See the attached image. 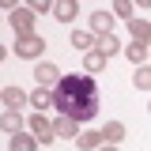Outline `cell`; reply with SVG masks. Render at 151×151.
I'll return each instance as SVG.
<instances>
[{"label":"cell","mask_w":151,"mask_h":151,"mask_svg":"<svg viewBox=\"0 0 151 151\" xmlns=\"http://www.w3.org/2000/svg\"><path fill=\"white\" fill-rule=\"evenodd\" d=\"M53 102H57V110H60V113L76 117L79 125L91 121L94 113H98V102H102V94H98V79H94L91 72L60 76V83L53 87Z\"/></svg>","instance_id":"1"},{"label":"cell","mask_w":151,"mask_h":151,"mask_svg":"<svg viewBox=\"0 0 151 151\" xmlns=\"http://www.w3.org/2000/svg\"><path fill=\"white\" fill-rule=\"evenodd\" d=\"M42 53H45V38H42V34H19L15 38V57H23V60H38Z\"/></svg>","instance_id":"2"},{"label":"cell","mask_w":151,"mask_h":151,"mask_svg":"<svg viewBox=\"0 0 151 151\" xmlns=\"http://www.w3.org/2000/svg\"><path fill=\"white\" fill-rule=\"evenodd\" d=\"M27 125H30V132H34L38 144H53V140H57V129H53V121H49L45 113H38V110H34Z\"/></svg>","instance_id":"3"},{"label":"cell","mask_w":151,"mask_h":151,"mask_svg":"<svg viewBox=\"0 0 151 151\" xmlns=\"http://www.w3.org/2000/svg\"><path fill=\"white\" fill-rule=\"evenodd\" d=\"M8 19H12V30H15V38H19V34H34V19H38V15L30 12V8H15Z\"/></svg>","instance_id":"4"},{"label":"cell","mask_w":151,"mask_h":151,"mask_svg":"<svg viewBox=\"0 0 151 151\" xmlns=\"http://www.w3.org/2000/svg\"><path fill=\"white\" fill-rule=\"evenodd\" d=\"M60 68L57 64H49V60H42V64H34V79H38V87H57L60 83Z\"/></svg>","instance_id":"5"},{"label":"cell","mask_w":151,"mask_h":151,"mask_svg":"<svg viewBox=\"0 0 151 151\" xmlns=\"http://www.w3.org/2000/svg\"><path fill=\"white\" fill-rule=\"evenodd\" d=\"M49 15H53L57 23H76L79 4H76V0H53V12H49Z\"/></svg>","instance_id":"6"},{"label":"cell","mask_w":151,"mask_h":151,"mask_svg":"<svg viewBox=\"0 0 151 151\" xmlns=\"http://www.w3.org/2000/svg\"><path fill=\"white\" fill-rule=\"evenodd\" d=\"M53 129H57V140H76V136H79V121L68 117V113H60L53 121Z\"/></svg>","instance_id":"7"},{"label":"cell","mask_w":151,"mask_h":151,"mask_svg":"<svg viewBox=\"0 0 151 151\" xmlns=\"http://www.w3.org/2000/svg\"><path fill=\"white\" fill-rule=\"evenodd\" d=\"M0 102H4L8 110H19V106H27V102H30V94L23 91V87H15V83H12V87H4V94H0Z\"/></svg>","instance_id":"8"},{"label":"cell","mask_w":151,"mask_h":151,"mask_svg":"<svg viewBox=\"0 0 151 151\" xmlns=\"http://www.w3.org/2000/svg\"><path fill=\"white\" fill-rule=\"evenodd\" d=\"M30 106H34L38 113L57 110V102H53V87H38V91H30Z\"/></svg>","instance_id":"9"},{"label":"cell","mask_w":151,"mask_h":151,"mask_svg":"<svg viewBox=\"0 0 151 151\" xmlns=\"http://www.w3.org/2000/svg\"><path fill=\"white\" fill-rule=\"evenodd\" d=\"M0 132H8V136L23 132V113H19V110H4V113H0Z\"/></svg>","instance_id":"10"},{"label":"cell","mask_w":151,"mask_h":151,"mask_svg":"<svg viewBox=\"0 0 151 151\" xmlns=\"http://www.w3.org/2000/svg\"><path fill=\"white\" fill-rule=\"evenodd\" d=\"M91 34H98V38L113 34V12H110V15H106V12H94V15H91Z\"/></svg>","instance_id":"11"},{"label":"cell","mask_w":151,"mask_h":151,"mask_svg":"<svg viewBox=\"0 0 151 151\" xmlns=\"http://www.w3.org/2000/svg\"><path fill=\"white\" fill-rule=\"evenodd\" d=\"M129 34H132V42H151V23L132 15V19H129Z\"/></svg>","instance_id":"12"},{"label":"cell","mask_w":151,"mask_h":151,"mask_svg":"<svg viewBox=\"0 0 151 151\" xmlns=\"http://www.w3.org/2000/svg\"><path fill=\"white\" fill-rule=\"evenodd\" d=\"M8 151H38V140H34V132H30V136H23V132L8 136Z\"/></svg>","instance_id":"13"},{"label":"cell","mask_w":151,"mask_h":151,"mask_svg":"<svg viewBox=\"0 0 151 151\" xmlns=\"http://www.w3.org/2000/svg\"><path fill=\"white\" fill-rule=\"evenodd\" d=\"M102 144H106L102 132H79V136H76V147H79V151H98Z\"/></svg>","instance_id":"14"},{"label":"cell","mask_w":151,"mask_h":151,"mask_svg":"<svg viewBox=\"0 0 151 151\" xmlns=\"http://www.w3.org/2000/svg\"><path fill=\"white\" fill-rule=\"evenodd\" d=\"M106 60H110V57L102 53V49H87V57H83V68H87V72H102V68H106Z\"/></svg>","instance_id":"15"},{"label":"cell","mask_w":151,"mask_h":151,"mask_svg":"<svg viewBox=\"0 0 151 151\" xmlns=\"http://www.w3.org/2000/svg\"><path fill=\"white\" fill-rule=\"evenodd\" d=\"M102 140H106V144H121V140H125V121H106Z\"/></svg>","instance_id":"16"},{"label":"cell","mask_w":151,"mask_h":151,"mask_svg":"<svg viewBox=\"0 0 151 151\" xmlns=\"http://www.w3.org/2000/svg\"><path fill=\"white\" fill-rule=\"evenodd\" d=\"M94 42H98V38H94L91 30H72V49H79V53L94 49Z\"/></svg>","instance_id":"17"},{"label":"cell","mask_w":151,"mask_h":151,"mask_svg":"<svg viewBox=\"0 0 151 151\" xmlns=\"http://www.w3.org/2000/svg\"><path fill=\"white\" fill-rule=\"evenodd\" d=\"M147 42H132V45H125V57H129L132 64H144V60H147Z\"/></svg>","instance_id":"18"},{"label":"cell","mask_w":151,"mask_h":151,"mask_svg":"<svg viewBox=\"0 0 151 151\" xmlns=\"http://www.w3.org/2000/svg\"><path fill=\"white\" fill-rule=\"evenodd\" d=\"M132 83H136V91H151V64H136Z\"/></svg>","instance_id":"19"},{"label":"cell","mask_w":151,"mask_h":151,"mask_svg":"<svg viewBox=\"0 0 151 151\" xmlns=\"http://www.w3.org/2000/svg\"><path fill=\"white\" fill-rule=\"evenodd\" d=\"M94 49H102L106 57H113V53H121V42H117L113 34H102L98 42H94Z\"/></svg>","instance_id":"20"},{"label":"cell","mask_w":151,"mask_h":151,"mask_svg":"<svg viewBox=\"0 0 151 151\" xmlns=\"http://www.w3.org/2000/svg\"><path fill=\"white\" fill-rule=\"evenodd\" d=\"M110 12H113V15H121V19H132V0H113Z\"/></svg>","instance_id":"21"},{"label":"cell","mask_w":151,"mask_h":151,"mask_svg":"<svg viewBox=\"0 0 151 151\" xmlns=\"http://www.w3.org/2000/svg\"><path fill=\"white\" fill-rule=\"evenodd\" d=\"M27 8L34 15H42V12H53V0H27Z\"/></svg>","instance_id":"22"},{"label":"cell","mask_w":151,"mask_h":151,"mask_svg":"<svg viewBox=\"0 0 151 151\" xmlns=\"http://www.w3.org/2000/svg\"><path fill=\"white\" fill-rule=\"evenodd\" d=\"M0 8H4V12H15V8H19V0H0Z\"/></svg>","instance_id":"23"},{"label":"cell","mask_w":151,"mask_h":151,"mask_svg":"<svg viewBox=\"0 0 151 151\" xmlns=\"http://www.w3.org/2000/svg\"><path fill=\"white\" fill-rule=\"evenodd\" d=\"M132 8H151V0H132Z\"/></svg>","instance_id":"24"},{"label":"cell","mask_w":151,"mask_h":151,"mask_svg":"<svg viewBox=\"0 0 151 151\" xmlns=\"http://www.w3.org/2000/svg\"><path fill=\"white\" fill-rule=\"evenodd\" d=\"M98 151H121V147H117V144H102Z\"/></svg>","instance_id":"25"},{"label":"cell","mask_w":151,"mask_h":151,"mask_svg":"<svg viewBox=\"0 0 151 151\" xmlns=\"http://www.w3.org/2000/svg\"><path fill=\"white\" fill-rule=\"evenodd\" d=\"M0 60H8V45H0Z\"/></svg>","instance_id":"26"},{"label":"cell","mask_w":151,"mask_h":151,"mask_svg":"<svg viewBox=\"0 0 151 151\" xmlns=\"http://www.w3.org/2000/svg\"><path fill=\"white\" fill-rule=\"evenodd\" d=\"M0 94H4V87H0Z\"/></svg>","instance_id":"27"},{"label":"cell","mask_w":151,"mask_h":151,"mask_svg":"<svg viewBox=\"0 0 151 151\" xmlns=\"http://www.w3.org/2000/svg\"><path fill=\"white\" fill-rule=\"evenodd\" d=\"M147 57H151V49H147Z\"/></svg>","instance_id":"28"},{"label":"cell","mask_w":151,"mask_h":151,"mask_svg":"<svg viewBox=\"0 0 151 151\" xmlns=\"http://www.w3.org/2000/svg\"><path fill=\"white\" fill-rule=\"evenodd\" d=\"M147 110H151V106H147Z\"/></svg>","instance_id":"29"}]
</instances>
